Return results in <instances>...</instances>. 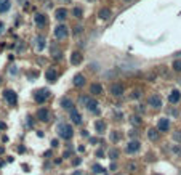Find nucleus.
I'll return each instance as SVG.
<instances>
[{
    "label": "nucleus",
    "instance_id": "obj_1",
    "mask_svg": "<svg viewBox=\"0 0 181 175\" xmlns=\"http://www.w3.org/2000/svg\"><path fill=\"white\" fill-rule=\"evenodd\" d=\"M56 132H58V137L63 138V140H71V138L74 137V128L72 125L69 124H60L58 127H56Z\"/></svg>",
    "mask_w": 181,
    "mask_h": 175
},
{
    "label": "nucleus",
    "instance_id": "obj_2",
    "mask_svg": "<svg viewBox=\"0 0 181 175\" xmlns=\"http://www.w3.org/2000/svg\"><path fill=\"white\" fill-rule=\"evenodd\" d=\"M53 34H55V37L58 40H64V39H68V35H69V29H68V26L66 24H60V26L55 27Z\"/></svg>",
    "mask_w": 181,
    "mask_h": 175
},
{
    "label": "nucleus",
    "instance_id": "obj_3",
    "mask_svg": "<svg viewBox=\"0 0 181 175\" xmlns=\"http://www.w3.org/2000/svg\"><path fill=\"white\" fill-rule=\"evenodd\" d=\"M48 98H50V92L46 90V88H40V90H37L35 93H34V100H35L39 105H43Z\"/></svg>",
    "mask_w": 181,
    "mask_h": 175
},
{
    "label": "nucleus",
    "instance_id": "obj_4",
    "mask_svg": "<svg viewBox=\"0 0 181 175\" xmlns=\"http://www.w3.org/2000/svg\"><path fill=\"white\" fill-rule=\"evenodd\" d=\"M109 92L112 96H122L123 93H125V85L120 84V82H114V84H111L109 87Z\"/></svg>",
    "mask_w": 181,
    "mask_h": 175
},
{
    "label": "nucleus",
    "instance_id": "obj_5",
    "mask_svg": "<svg viewBox=\"0 0 181 175\" xmlns=\"http://www.w3.org/2000/svg\"><path fill=\"white\" fill-rule=\"evenodd\" d=\"M3 98L7 100V103L10 106H15L18 103V95L15 90H3Z\"/></svg>",
    "mask_w": 181,
    "mask_h": 175
},
{
    "label": "nucleus",
    "instance_id": "obj_6",
    "mask_svg": "<svg viewBox=\"0 0 181 175\" xmlns=\"http://www.w3.org/2000/svg\"><path fill=\"white\" fill-rule=\"evenodd\" d=\"M139 150H141V143H139L138 140H131V141H128V145L125 146L127 154H135V153H138Z\"/></svg>",
    "mask_w": 181,
    "mask_h": 175
},
{
    "label": "nucleus",
    "instance_id": "obj_7",
    "mask_svg": "<svg viewBox=\"0 0 181 175\" xmlns=\"http://www.w3.org/2000/svg\"><path fill=\"white\" fill-rule=\"evenodd\" d=\"M50 117H51V113H50L48 108H39V111H37V119H39V121L48 122Z\"/></svg>",
    "mask_w": 181,
    "mask_h": 175
},
{
    "label": "nucleus",
    "instance_id": "obj_8",
    "mask_svg": "<svg viewBox=\"0 0 181 175\" xmlns=\"http://www.w3.org/2000/svg\"><path fill=\"white\" fill-rule=\"evenodd\" d=\"M148 105L154 109H160L162 108V98L159 95H151L149 100H148Z\"/></svg>",
    "mask_w": 181,
    "mask_h": 175
},
{
    "label": "nucleus",
    "instance_id": "obj_9",
    "mask_svg": "<svg viewBox=\"0 0 181 175\" xmlns=\"http://www.w3.org/2000/svg\"><path fill=\"white\" fill-rule=\"evenodd\" d=\"M170 128V119L168 117H160L157 122V130L159 132H167Z\"/></svg>",
    "mask_w": 181,
    "mask_h": 175
},
{
    "label": "nucleus",
    "instance_id": "obj_10",
    "mask_svg": "<svg viewBox=\"0 0 181 175\" xmlns=\"http://www.w3.org/2000/svg\"><path fill=\"white\" fill-rule=\"evenodd\" d=\"M103 92H104V88H103L101 84H98V82H93V84H90V93H91L93 96L103 95Z\"/></svg>",
    "mask_w": 181,
    "mask_h": 175
},
{
    "label": "nucleus",
    "instance_id": "obj_11",
    "mask_svg": "<svg viewBox=\"0 0 181 175\" xmlns=\"http://www.w3.org/2000/svg\"><path fill=\"white\" fill-rule=\"evenodd\" d=\"M179 100H181V92H179L178 88L171 90V92H170V95H168V103L176 105V103H179Z\"/></svg>",
    "mask_w": 181,
    "mask_h": 175
},
{
    "label": "nucleus",
    "instance_id": "obj_12",
    "mask_svg": "<svg viewBox=\"0 0 181 175\" xmlns=\"http://www.w3.org/2000/svg\"><path fill=\"white\" fill-rule=\"evenodd\" d=\"M111 16H112V10H111V8H108V7H103V8H99V11H98V18H99V20H103V21H108Z\"/></svg>",
    "mask_w": 181,
    "mask_h": 175
},
{
    "label": "nucleus",
    "instance_id": "obj_13",
    "mask_svg": "<svg viewBox=\"0 0 181 175\" xmlns=\"http://www.w3.org/2000/svg\"><path fill=\"white\" fill-rule=\"evenodd\" d=\"M98 106H99V103L95 98H90L87 101V105H85V108H87L88 113H98Z\"/></svg>",
    "mask_w": 181,
    "mask_h": 175
},
{
    "label": "nucleus",
    "instance_id": "obj_14",
    "mask_svg": "<svg viewBox=\"0 0 181 175\" xmlns=\"http://www.w3.org/2000/svg\"><path fill=\"white\" fill-rule=\"evenodd\" d=\"M45 79L50 82V84H53V82H56V79H58V71H56L55 68H50L48 71L45 72Z\"/></svg>",
    "mask_w": 181,
    "mask_h": 175
},
{
    "label": "nucleus",
    "instance_id": "obj_15",
    "mask_svg": "<svg viewBox=\"0 0 181 175\" xmlns=\"http://www.w3.org/2000/svg\"><path fill=\"white\" fill-rule=\"evenodd\" d=\"M61 108H63V109H66V111H69V113H71L72 109L75 108V105H74V101H72L69 96H66V98H63V100H61Z\"/></svg>",
    "mask_w": 181,
    "mask_h": 175
},
{
    "label": "nucleus",
    "instance_id": "obj_16",
    "mask_svg": "<svg viewBox=\"0 0 181 175\" xmlns=\"http://www.w3.org/2000/svg\"><path fill=\"white\" fill-rule=\"evenodd\" d=\"M34 21H35V24L39 26V27H45L46 26V16L43 13H35Z\"/></svg>",
    "mask_w": 181,
    "mask_h": 175
},
{
    "label": "nucleus",
    "instance_id": "obj_17",
    "mask_svg": "<svg viewBox=\"0 0 181 175\" xmlns=\"http://www.w3.org/2000/svg\"><path fill=\"white\" fill-rule=\"evenodd\" d=\"M71 121H72V124H75V125H80V124H82V114H80L75 108L71 111Z\"/></svg>",
    "mask_w": 181,
    "mask_h": 175
},
{
    "label": "nucleus",
    "instance_id": "obj_18",
    "mask_svg": "<svg viewBox=\"0 0 181 175\" xmlns=\"http://www.w3.org/2000/svg\"><path fill=\"white\" fill-rule=\"evenodd\" d=\"M83 60V55L80 52H72L71 55V64H74V66H77V64H80Z\"/></svg>",
    "mask_w": 181,
    "mask_h": 175
},
{
    "label": "nucleus",
    "instance_id": "obj_19",
    "mask_svg": "<svg viewBox=\"0 0 181 175\" xmlns=\"http://www.w3.org/2000/svg\"><path fill=\"white\" fill-rule=\"evenodd\" d=\"M55 18L58 21H64L66 18H68V10H66L64 7H61V8H58V10L55 11Z\"/></svg>",
    "mask_w": 181,
    "mask_h": 175
},
{
    "label": "nucleus",
    "instance_id": "obj_20",
    "mask_svg": "<svg viewBox=\"0 0 181 175\" xmlns=\"http://www.w3.org/2000/svg\"><path fill=\"white\" fill-rule=\"evenodd\" d=\"M85 84H87V79H85L83 74H75L74 76V85L75 87H83Z\"/></svg>",
    "mask_w": 181,
    "mask_h": 175
},
{
    "label": "nucleus",
    "instance_id": "obj_21",
    "mask_svg": "<svg viewBox=\"0 0 181 175\" xmlns=\"http://www.w3.org/2000/svg\"><path fill=\"white\" fill-rule=\"evenodd\" d=\"M34 42H35V48L39 52H42L45 48V37H43V35H37Z\"/></svg>",
    "mask_w": 181,
    "mask_h": 175
},
{
    "label": "nucleus",
    "instance_id": "obj_22",
    "mask_svg": "<svg viewBox=\"0 0 181 175\" xmlns=\"http://www.w3.org/2000/svg\"><path fill=\"white\" fill-rule=\"evenodd\" d=\"M11 8V0H0V15L7 13Z\"/></svg>",
    "mask_w": 181,
    "mask_h": 175
},
{
    "label": "nucleus",
    "instance_id": "obj_23",
    "mask_svg": "<svg viewBox=\"0 0 181 175\" xmlns=\"http://www.w3.org/2000/svg\"><path fill=\"white\" fill-rule=\"evenodd\" d=\"M95 130H96V133L101 135L104 130H106V122L101 121V119H99V121H96V122H95Z\"/></svg>",
    "mask_w": 181,
    "mask_h": 175
},
{
    "label": "nucleus",
    "instance_id": "obj_24",
    "mask_svg": "<svg viewBox=\"0 0 181 175\" xmlns=\"http://www.w3.org/2000/svg\"><path fill=\"white\" fill-rule=\"evenodd\" d=\"M148 138L151 141H157L159 140V130L157 128H149L148 130Z\"/></svg>",
    "mask_w": 181,
    "mask_h": 175
},
{
    "label": "nucleus",
    "instance_id": "obj_25",
    "mask_svg": "<svg viewBox=\"0 0 181 175\" xmlns=\"http://www.w3.org/2000/svg\"><path fill=\"white\" fill-rule=\"evenodd\" d=\"M130 122H131L133 127H139V125L143 124V119H141L139 116H131V117H130Z\"/></svg>",
    "mask_w": 181,
    "mask_h": 175
},
{
    "label": "nucleus",
    "instance_id": "obj_26",
    "mask_svg": "<svg viewBox=\"0 0 181 175\" xmlns=\"http://www.w3.org/2000/svg\"><path fill=\"white\" fill-rule=\"evenodd\" d=\"M72 15H74L75 18H79V20H80V18H83V10H82L80 7H75L74 10H72Z\"/></svg>",
    "mask_w": 181,
    "mask_h": 175
},
{
    "label": "nucleus",
    "instance_id": "obj_27",
    "mask_svg": "<svg viewBox=\"0 0 181 175\" xmlns=\"http://www.w3.org/2000/svg\"><path fill=\"white\" fill-rule=\"evenodd\" d=\"M127 170H130V172H136V170H138V164H136V162H128Z\"/></svg>",
    "mask_w": 181,
    "mask_h": 175
},
{
    "label": "nucleus",
    "instance_id": "obj_28",
    "mask_svg": "<svg viewBox=\"0 0 181 175\" xmlns=\"http://www.w3.org/2000/svg\"><path fill=\"white\" fill-rule=\"evenodd\" d=\"M141 95H143V92L139 88H135V90H133V93H131V98L133 100H138V98H141Z\"/></svg>",
    "mask_w": 181,
    "mask_h": 175
},
{
    "label": "nucleus",
    "instance_id": "obj_29",
    "mask_svg": "<svg viewBox=\"0 0 181 175\" xmlns=\"http://www.w3.org/2000/svg\"><path fill=\"white\" fill-rule=\"evenodd\" d=\"M117 158H119V151L112 148V150L109 151V159H112V161H114V159H117Z\"/></svg>",
    "mask_w": 181,
    "mask_h": 175
},
{
    "label": "nucleus",
    "instance_id": "obj_30",
    "mask_svg": "<svg viewBox=\"0 0 181 175\" xmlns=\"http://www.w3.org/2000/svg\"><path fill=\"white\" fill-rule=\"evenodd\" d=\"M173 69H175L176 72H181V60H175V63H173Z\"/></svg>",
    "mask_w": 181,
    "mask_h": 175
},
{
    "label": "nucleus",
    "instance_id": "obj_31",
    "mask_svg": "<svg viewBox=\"0 0 181 175\" xmlns=\"http://www.w3.org/2000/svg\"><path fill=\"white\" fill-rule=\"evenodd\" d=\"M93 172H95V173H103V172H104V169L101 167L99 164H95V165H93Z\"/></svg>",
    "mask_w": 181,
    "mask_h": 175
},
{
    "label": "nucleus",
    "instance_id": "obj_32",
    "mask_svg": "<svg viewBox=\"0 0 181 175\" xmlns=\"http://www.w3.org/2000/svg\"><path fill=\"white\" fill-rule=\"evenodd\" d=\"M173 140L181 143V130H175V132H173Z\"/></svg>",
    "mask_w": 181,
    "mask_h": 175
},
{
    "label": "nucleus",
    "instance_id": "obj_33",
    "mask_svg": "<svg viewBox=\"0 0 181 175\" xmlns=\"http://www.w3.org/2000/svg\"><path fill=\"white\" fill-rule=\"evenodd\" d=\"M171 151H173V154H181V146L173 145V146H171Z\"/></svg>",
    "mask_w": 181,
    "mask_h": 175
},
{
    "label": "nucleus",
    "instance_id": "obj_34",
    "mask_svg": "<svg viewBox=\"0 0 181 175\" xmlns=\"http://www.w3.org/2000/svg\"><path fill=\"white\" fill-rule=\"evenodd\" d=\"M82 31H83V27H82V26H75L72 32H74L75 35H77V34H82Z\"/></svg>",
    "mask_w": 181,
    "mask_h": 175
},
{
    "label": "nucleus",
    "instance_id": "obj_35",
    "mask_svg": "<svg viewBox=\"0 0 181 175\" xmlns=\"http://www.w3.org/2000/svg\"><path fill=\"white\" fill-rule=\"evenodd\" d=\"M119 138H120V135H119L117 132L111 133V140H112V141H119Z\"/></svg>",
    "mask_w": 181,
    "mask_h": 175
},
{
    "label": "nucleus",
    "instance_id": "obj_36",
    "mask_svg": "<svg viewBox=\"0 0 181 175\" xmlns=\"http://www.w3.org/2000/svg\"><path fill=\"white\" fill-rule=\"evenodd\" d=\"M51 146H53V148H56V146H58V140H53L51 141Z\"/></svg>",
    "mask_w": 181,
    "mask_h": 175
},
{
    "label": "nucleus",
    "instance_id": "obj_37",
    "mask_svg": "<svg viewBox=\"0 0 181 175\" xmlns=\"http://www.w3.org/2000/svg\"><path fill=\"white\" fill-rule=\"evenodd\" d=\"M96 156H98V158H101V156H104V153H103V151H101V150H99V151H98V153H96Z\"/></svg>",
    "mask_w": 181,
    "mask_h": 175
},
{
    "label": "nucleus",
    "instance_id": "obj_38",
    "mask_svg": "<svg viewBox=\"0 0 181 175\" xmlns=\"http://www.w3.org/2000/svg\"><path fill=\"white\" fill-rule=\"evenodd\" d=\"M130 135H131L133 138H135V137H136V130H131V132H130Z\"/></svg>",
    "mask_w": 181,
    "mask_h": 175
},
{
    "label": "nucleus",
    "instance_id": "obj_39",
    "mask_svg": "<svg viewBox=\"0 0 181 175\" xmlns=\"http://www.w3.org/2000/svg\"><path fill=\"white\" fill-rule=\"evenodd\" d=\"M3 32V24H0V34Z\"/></svg>",
    "mask_w": 181,
    "mask_h": 175
},
{
    "label": "nucleus",
    "instance_id": "obj_40",
    "mask_svg": "<svg viewBox=\"0 0 181 175\" xmlns=\"http://www.w3.org/2000/svg\"><path fill=\"white\" fill-rule=\"evenodd\" d=\"M179 173H181V169H179Z\"/></svg>",
    "mask_w": 181,
    "mask_h": 175
},
{
    "label": "nucleus",
    "instance_id": "obj_41",
    "mask_svg": "<svg viewBox=\"0 0 181 175\" xmlns=\"http://www.w3.org/2000/svg\"><path fill=\"white\" fill-rule=\"evenodd\" d=\"M66 2H69V0H66Z\"/></svg>",
    "mask_w": 181,
    "mask_h": 175
},
{
    "label": "nucleus",
    "instance_id": "obj_42",
    "mask_svg": "<svg viewBox=\"0 0 181 175\" xmlns=\"http://www.w3.org/2000/svg\"><path fill=\"white\" fill-rule=\"evenodd\" d=\"M0 80H2V79H0Z\"/></svg>",
    "mask_w": 181,
    "mask_h": 175
}]
</instances>
